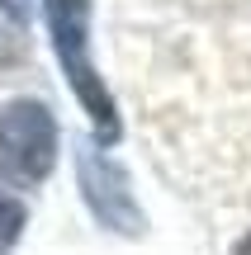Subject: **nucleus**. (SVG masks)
Segmentation results:
<instances>
[{
    "instance_id": "nucleus-2",
    "label": "nucleus",
    "mask_w": 251,
    "mask_h": 255,
    "mask_svg": "<svg viewBox=\"0 0 251 255\" xmlns=\"http://www.w3.org/2000/svg\"><path fill=\"white\" fill-rule=\"evenodd\" d=\"M57 161V123L47 104L14 100L0 109V180L14 189H33L52 175Z\"/></svg>"
},
{
    "instance_id": "nucleus-1",
    "label": "nucleus",
    "mask_w": 251,
    "mask_h": 255,
    "mask_svg": "<svg viewBox=\"0 0 251 255\" xmlns=\"http://www.w3.org/2000/svg\"><path fill=\"white\" fill-rule=\"evenodd\" d=\"M47 9V28H52V47L62 57V71L71 81L76 100L85 104L95 123V137L100 142H119V114H114V100L104 90L100 71L90 66V52H85V28H90V0H43Z\"/></svg>"
},
{
    "instance_id": "nucleus-4",
    "label": "nucleus",
    "mask_w": 251,
    "mask_h": 255,
    "mask_svg": "<svg viewBox=\"0 0 251 255\" xmlns=\"http://www.w3.org/2000/svg\"><path fill=\"white\" fill-rule=\"evenodd\" d=\"M19 232H24V203L9 199V194H0V255L19 241Z\"/></svg>"
},
{
    "instance_id": "nucleus-5",
    "label": "nucleus",
    "mask_w": 251,
    "mask_h": 255,
    "mask_svg": "<svg viewBox=\"0 0 251 255\" xmlns=\"http://www.w3.org/2000/svg\"><path fill=\"white\" fill-rule=\"evenodd\" d=\"M233 255H251V237H242V241H237V251Z\"/></svg>"
},
{
    "instance_id": "nucleus-3",
    "label": "nucleus",
    "mask_w": 251,
    "mask_h": 255,
    "mask_svg": "<svg viewBox=\"0 0 251 255\" xmlns=\"http://www.w3.org/2000/svg\"><path fill=\"white\" fill-rule=\"evenodd\" d=\"M76 165H81V189H85V203H90L95 218H100L109 232L142 237V208L133 203L128 175H123L114 161H104L100 151H90V146L76 156Z\"/></svg>"
}]
</instances>
